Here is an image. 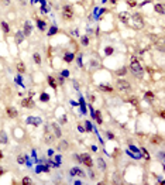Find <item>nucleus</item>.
I'll list each match as a JSON object with an SVG mask.
<instances>
[{
    "label": "nucleus",
    "instance_id": "obj_36",
    "mask_svg": "<svg viewBox=\"0 0 165 185\" xmlns=\"http://www.w3.org/2000/svg\"><path fill=\"white\" fill-rule=\"evenodd\" d=\"M113 47H107L106 48V55H111V54H113Z\"/></svg>",
    "mask_w": 165,
    "mask_h": 185
},
{
    "label": "nucleus",
    "instance_id": "obj_20",
    "mask_svg": "<svg viewBox=\"0 0 165 185\" xmlns=\"http://www.w3.org/2000/svg\"><path fill=\"white\" fill-rule=\"evenodd\" d=\"M23 40H24V33H21V31H17V33H16V43L20 44Z\"/></svg>",
    "mask_w": 165,
    "mask_h": 185
},
{
    "label": "nucleus",
    "instance_id": "obj_37",
    "mask_svg": "<svg viewBox=\"0 0 165 185\" xmlns=\"http://www.w3.org/2000/svg\"><path fill=\"white\" fill-rule=\"evenodd\" d=\"M85 124H86V130L87 131L92 130V123H90V122H85Z\"/></svg>",
    "mask_w": 165,
    "mask_h": 185
},
{
    "label": "nucleus",
    "instance_id": "obj_16",
    "mask_svg": "<svg viewBox=\"0 0 165 185\" xmlns=\"http://www.w3.org/2000/svg\"><path fill=\"white\" fill-rule=\"evenodd\" d=\"M99 89L102 90V92H106V93H111L113 92V88L109 85H99Z\"/></svg>",
    "mask_w": 165,
    "mask_h": 185
},
{
    "label": "nucleus",
    "instance_id": "obj_21",
    "mask_svg": "<svg viewBox=\"0 0 165 185\" xmlns=\"http://www.w3.org/2000/svg\"><path fill=\"white\" fill-rule=\"evenodd\" d=\"M97 165H99V168H100V171H106V163L103 161V158H97Z\"/></svg>",
    "mask_w": 165,
    "mask_h": 185
},
{
    "label": "nucleus",
    "instance_id": "obj_19",
    "mask_svg": "<svg viewBox=\"0 0 165 185\" xmlns=\"http://www.w3.org/2000/svg\"><path fill=\"white\" fill-rule=\"evenodd\" d=\"M72 174H75V175H79V177H85V172H83L80 168H78V167H73V168H72Z\"/></svg>",
    "mask_w": 165,
    "mask_h": 185
},
{
    "label": "nucleus",
    "instance_id": "obj_29",
    "mask_svg": "<svg viewBox=\"0 0 165 185\" xmlns=\"http://www.w3.org/2000/svg\"><path fill=\"white\" fill-rule=\"evenodd\" d=\"M80 44H82L83 47H87V45H89V38H87L86 36L82 37V40H80Z\"/></svg>",
    "mask_w": 165,
    "mask_h": 185
},
{
    "label": "nucleus",
    "instance_id": "obj_7",
    "mask_svg": "<svg viewBox=\"0 0 165 185\" xmlns=\"http://www.w3.org/2000/svg\"><path fill=\"white\" fill-rule=\"evenodd\" d=\"M23 107H26V109H33L34 107V100L31 99V97H26V99H23L21 102H20Z\"/></svg>",
    "mask_w": 165,
    "mask_h": 185
},
{
    "label": "nucleus",
    "instance_id": "obj_35",
    "mask_svg": "<svg viewBox=\"0 0 165 185\" xmlns=\"http://www.w3.org/2000/svg\"><path fill=\"white\" fill-rule=\"evenodd\" d=\"M161 141H162V138H161V137H154V138H151V143H155V144H157V143H161Z\"/></svg>",
    "mask_w": 165,
    "mask_h": 185
},
{
    "label": "nucleus",
    "instance_id": "obj_28",
    "mask_svg": "<svg viewBox=\"0 0 165 185\" xmlns=\"http://www.w3.org/2000/svg\"><path fill=\"white\" fill-rule=\"evenodd\" d=\"M58 33V28H57V27H51V28H50V31H48V36H50V37H52V36H54V34H57Z\"/></svg>",
    "mask_w": 165,
    "mask_h": 185
},
{
    "label": "nucleus",
    "instance_id": "obj_24",
    "mask_svg": "<svg viewBox=\"0 0 165 185\" xmlns=\"http://www.w3.org/2000/svg\"><path fill=\"white\" fill-rule=\"evenodd\" d=\"M93 117L96 119V122H97V124H102V113L99 110L97 112H95V114H93Z\"/></svg>",
    "mask_w": 165,
    "mask_h": 185
},
{
    "label": "nucleus",
    "instance_id": "obj_9",
    "mask_svg": "<svg viewBox=\"0 0 165 185\" xmlns=\"http://www.w3.org/2000/svg\"><path fill=\"white\" fill-rule=\"evenodd\" d=\"M6 114H7V117H10V119H16L19 116V112H17L16 107H7V109H6Z\"/></svg>",
    "mask_w": 165,
    "mask_h": 185
},
{
    "label": "nucleus",
    "instance_id": "obj_18",
    "mask_svg": "<svg viewBox=\"0 0 165 185\" xmlns=\"http://www.w3.org/2000/svg\"><path fill=\"white\" fill-rule=\"evenodd\" d=\"M73 58H75V55H73L72 52H66V54L64 55V61L65 62H72Z\"/></svg>",
    "mask_w": 165,
    "mask_h": 185
},
{
    "label": "nucleus",
    "instance_id": "obj_44",
    "mask_svg": "<svg viewBox=\"0 0 165 185\" xmlns=\"http://www.w3.org/2000/svg\"><path fill=\"white\" fill-rule=\"evenodd\" d=\"M111 3H113V4H116V3H117V0H110Z\"/></svg>",
    "mask_w": 165,
    "mask_h": 185
},
{
    "label": "nucleus",
    "instance_id": "obj_26",
    "mask_svg": "<svg viewBox=\"0 0 165 185\" xmlns=\"http://www.w3.org/2000/svg\"><path fill=\"white\" fill-rule=\"evenodd\" d=\"M21 184H23V185H31V184H33V181H31L30 177H24L23 181H21Z\"/></svg>",
    "mask_w": 165,
    "mask_h": 185
},
{
    "label": "nucleus",
    "instance_id": "obj_42",
    "mask_svg": "<svg viewBox=\"0 0 165 185\" xmlns=\"http://www.w3.org/2000/svg\"><path fill=\"white\" fill-rule=\"evenodd\" d=\"M68 75H69L68 71H64V72H62V76H68Z\"/></svg>",
    "mask_w": 165,
    "mask_h": 185
},
{
    "label": "nucleus",
    "instance_id": "obj_30",
    "mask_svg": "<svg viewBox=\"0 0 165 185\" xmlns=\"http://www.w3.org/2000/svg\"><path fill=\"white\" fill-rule=\"evenodd\" d=\"M33 57H34V61H36V64L40 65V64H41V57H40V54H38V52H36Z\"/></svg>",
    "mask_w": 165,
    "mask_h": 185
},
{
    "label": "nucleus",
    "instance_id": "obj_14",
    "mask_svg": "<svg viewBox=\"0 0 165 185\" xmlns=\"http://www.w3.org/2000/svg\"><path fill=\"white\" fill-rule=\"evenodd\" d=\"M16 68H17V72H19L20 75H23L24 72L27 71V69H26V65H24V62H21V61H20V62H17Z\"/></svg>",
    "mask_w": 165,
    "mask_h": 185
},
{
    "label": "nucleus",
    "instance_id": "obj_23",
    "mask_svg": "<svg viewBox=\"0 0 165 185\" xmlns=\"http://www.w3.org/2000/svg\"><path fill=\"white\" fill-rule=\"evenodd\" d=\"M61 151H64V150H68L69 148V143L68 141H61L59 143V147H58Z\"/></svg>",
    "mask_w": 165,
    "mask_h": 185
},
{
    "label": "nucleus",
    "instance_id": "obj_6",
    "mask_svg": "<svg viewBox=\"0 0 165 185\" xmlns=\"http://www.w3.org/2000/svg\"><path fill=\"white\" fill-rule=\"evenodd\" d=\"M79 157H80V163H82L83 165H86L87 168H92L93 167V160H92V157H90L89 154L85 153V154H80Z\"/></svg>",
    "mask_w": 165,
    "mask_h": 185
},
{
    "label": "nucleus",
    "instance_id": "obj_2",
    "mask_svg": "<svg viewBox=\"0 0 165 185\" xmlns=\"http://www.w3.org/2000/svg\"><path fill=\"white\" fill-rule=\"evenodd\" d=\"M128 24L135 30H141L144 27V19L140 13H134L133 16H130V20H128Z\"/></svg>",
    "mask_w": 165,
    "mask_h": 185
},
{
    "label": "nucleus",
    "instance_id": "obj_38",
    "mask_svg": "<svg viewBox=\"0 0 165 185\" xmlns=\"http://www.w3.org/2000/svg\"><path fill=\"white\" fill-rule=\"evenodd\" d=\"M57 81H58V83H59V85H62V83H64V78H62V76H58V78H57Z\"/></svg>",
    "mask_w": 165,
    "mask_h": 185
},
{
    "label": "nucleus",
    "instance_id": "obj_41",
    "mask_svg": "<svg viewBox=\"0 0 165 185\" xmlns=\"http://www.w3.org/2000/svg\"><path fill=\"white\" fill-rule=\"evenodd\" d=\"M2 3H3V4L7 6V4H10V0H2Z\"/></svg>",
    "mask_w": 165,
    "mask_h": 185
},
{
    "label": "nucleus",
    "instance_id": "obj_10",
    "mask_svg": "<svg viewBox=\"0 0 165 185\" xmlns=\"http://www.w3.org/2000/svg\"><path fill=\"white\" fill-rule=\"evenodd\" d=\"M24 36H31L33 34V26H31L30 21H26L24 23Z\"/></svg>",
    "mask_w": 165,
    "mask_h": 185
},
{
    "label": "nucleus",
    "instance_id": "obj_15",
    "mask_svg": "<svg viewBox=\"0 0 165 185\" xmlns=\"http://www.w3.org/2000/svg\"><path fill=\"white\" fill-rule=\"evenodd\" d=\"M47 81H48V85H50L52 89H54V90L57 89V81H55V78H54V76H48V78H47Z\"/></svg>",
    "mask_w": 165,
    "mask_h": 185
},
{
    "label": "nucleus",
    "instance_id": "obj_8",
    "mask_svg": "<svg viewBox=\"0 0 165 185\" xmlns=\"http://www.w3.org/2000/svg\"><path fill=\"white\" fill-rule=\"evenodd\" d=\"M27 124H33V126H40V124H43V120H41V117H27Z\"/></svg>",
    "mask_w": 165,
    "mask_h": 185
},
{
    "label": "nucleus",
    "instance_id": "obj_13",
    "mask_svg": "<svg viewBox=\"0 0 165 185\" xmlns=\"http://www.w3.org/2000/svg\"><path fill=\"white\" fill-rule=\"evenodd\" d=\"M51 126H52V130H54L55 137H57V138H61V137H62V133H61V129L57 126V123H51Z\"/></svg>",
    "mask_w": 165,
    "mask_h": 185
},
{
    "label": "nucleus",
    "instance_id": "obj_40",
    "mask_svg": "<svg viewBox=\"0 0 165 185\" xmlns=\"http://www.w3.org/2000/svg\"><path fill=\"white\" fill-rule=\"evenodd\" d=\"M17 163H19V164H23V163H24V158H23V157H19V158H17Z\"/></svg>",
    "mask_w": 165,
    "mask_h": 185
},
{
    "label": "nucleus",
    "instance_id": "obj_34",
    "mask_svg": "<svg viewBox=\"0 0 165 185\" xmlns=\"http://www.w3.org/2000/svg\"><path fill=\"white\" fill-rule=\"evenodd\" d=\"M131 105H134V106H137L138 105V100H137V97H130V100H128Z\"/></svg>",
    "mask_w": 165,
    "mask_h": 185
},
{
    "label": "nucleus",
    "instance_id": "obj_1",
    "mask_svg": "<svg viewBox=\"0 0 165 185\" xmlns=\"http://www.w3.org/2000/svg\"><path fill=\"white\" fill-rule=\"evenodd\" d=\"M128 68H130V71H131V74L135 75V76H143V74H144V69L141 67V64L138 62V59L135 57H131Z\"/></svg>",
    "mask_w": 165,
    "mask_h": 185
},
{
    "label": "nucleus",
    "instance_id": "obj_5",
    "mask_svg": "<svg viewBox=\"0 0 165 185\" xmlns=\"http://www.w3.org/2000/svg\"><path fill=\"white\" fill-rule=\"evenodd\" d=\"M62 19L64 20H72L73 19V7L71 4H66L62 7Z\"/></svg>",
    "mask_w": 165,
    "mask_h": 185
},
{
    "label": "nucleus",
    "instance_id": "obj_12",
    "mask_svg": "<svg viewBox=\"0 0 165 185\" xmlns=\"http://www.w3.org/2000/svg\"><path fill=\"white\" fill-rule=\"evenodd\" d=\"M119 19L121 20V23H124L126 26H128V20H130V14L128 13H126V11H123L119 14Z\"/></svg>",
    "mask_w": 165,
    "mask_h": 185
},
{
    "label": "nucleus",
    "instance_id": "obj_32",
    "mask_svg": "<svg viewBox=\"0 0 165 185\" xmlns=\"http://www.w3.org/2000/svg\"><path fill=\"white\" fill-rule=\"evenodd\" d=\"M126 72H127V69L121 68V69H117V72H116V74H117L119 76H123V75H126Z\"/></svg>",
    "mask_w": 165,
    "mask_h": 185
},
{
    "label": "nucleus",
    "instance_id": "obj_4",
    "mask_svg": "<svg viewBox=\"0 0 165 185\" xmlns=\"http://www.w3.org/2000/svg\"><path fill=\"white\" fill-rule=\"evenodd\" d=\"M116 89L119 92H130L131 90V85L130 82H127L126 79H117L116 81Z\"/></svg>",
    "mask_w": 165,
    "mask_h": 185
},
{
    "label": "nucleus",
    "instance_id": "obj_33",
    "mask_svg": "<svg viewBox=\"0 0 165 185\" xmlns=\"http://www.w3.org/2000/svg\"><path fill=\"white\" fill-rule=\"evenodd\" d=\"M141 151H143V155H144V158H145L147 160V161H150V154H148V151H147V150H141Z\"/></svg>",
    "mask_w": 165,
    "mask_h": 185
},
{
    "label": "nucleus",
    "instance_id": "obj_25",
    "mask_svg": "<svg viewBox=\"0 0 165 185\" xmlns=\"http://www.w3.org/2000/svg\"><path fill=\"white\" fill-rule=\"evenodd\" d=\"M155 11H157V13H160V14H162V13H164V6L161 4V3L155 4Z\"/></svg>",
    "mask_w": 165,
    "mask_h": 185
},
{
    "label": "nucleus",
    "instance_id": "obj_39",
    "mask_svg": "<svg viewBox=\"0 0 165 185\" xmlns=\"http://www.w3.org/2000/svg\"><path fill=\"white\" fill-rule=\"evenodd\" d=\"M107 138L113 140V138H114V134H113V133H110V131H107Z\"/></svg>",
    "mask_w": 165,
    "mask_h": 185
},
{
    "label": "nucleus",
    "instance_id": "obj_27",
    "mask_svg": "<svg viewBox=\"0 0 165 185\" xmlns=\"http://www.w3.org/2000/svg\"><path fill=\"white\" fill-rule=\"evenodd\" d=\"M40 100H41V102H48V100H50V95H47V93H41V95H40Z\"/></svg>",
    "mask_w": 165,
    "mask_h": 185
},
{
    "label": "nucleus",
    "instance_id": "obj_31",
    "mask_svg": "<svg viewBox=\"0 0 165 185\" xmlns=\"http://www.w3.org/2000/svg\"><path fill=\"white\" fill-rule=\"evenodd\" d=\"M126 3L128 4V7H135V6H137L135 0H126Z\"/></svg>",
    "mask_w": 165,
    "mask_h": 185
},
{
    "label": "nucleus",
    "instance_id": "obj_45",
    "mask_svg": "<svg viewBox=\"0 0 165 185\" xmlns=\"http://www.w3.org/2000/svg\"><path fill=\"white\" fill-rule=\"evenodd\" d=\"M2 158H3V153L0 151V160H2Z\"/></svg>",
    "mask_w": 165,
    "mask_h": 185
},
{
    "label": "nucleus",
    "instance_id": "obj_17",
    "mask_svg": "<svg viewBox=\"0 0 165 185\" xmlns=\"http://www.w3.org/2000/svg\"><path fill=\"white\" fill-rule=\"evenodd\" d=\"M0 26H2V30H3V33H4V34L10 33V27H9V24L6 21H0Z\"/></svg>",
    "mask_w": 165,
    "mask_h": 185
},
{
    "label": "nucleus",
    "instance_id": "obj_3",
    "mask_svg": "<svg viewBox=\"0 0 165 185\" xmlns=\"http://www.w3.org/2000/svg\"><path fill=\"white\" fill-rule=\"evenodd\" d=\"M55 134H54V130H52V126L51 124H45V133H44V141L48 143V144H52L55 140Z\"/></svg>",
    "mask_w": 165,
    "mask_h": 185
},
{
    "label": "nucleus",
    "instance_id": "obj_11",
    "mask_svg": "<svg viewBox=\"0 0 165 185\" xmlns=\"http://www.w3.org/2000/svg\"><path fill=\"white\" fill-rule=\"evenodd\" d=\"M144 99L147 100V102H154V100H155V93L154 92H151V90H147L145 93H144Z\"/></svg>",
    "mask_w": 165,
    "mask_h": 185
},
{
    "label": "nucleus",
    "instance_id": "obj_22",
    "mask_svg": "<svg viewBox=\"0 0 165 185\" xmlns=\"http://www.w3.org/2000/svg\"><path fill=\"white\" fill-rule=\"evenodd\" d=\"M37 26H38V28H40L41 31H44L45 28H47V23H45L44 20H37Z\"/></svg>",
    "mask_w": 165,
    "mask_h": 185
},
{
    "label": "nucleus",
    "instance_id": "obj_43",
    "mask_svg": "<svg viewBox=\"0 0 165 185\" xmlns=\"http://www.w3.org/2000/svg\"><path fill=\"white\" fill-rule=\"evenodd\" d=\"M72 36H78V30H73L72 31Z\"/></svg>",
    "mask_w": 165,
    "mask_h": 185
}]
</instances>
